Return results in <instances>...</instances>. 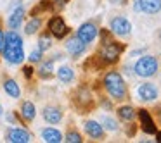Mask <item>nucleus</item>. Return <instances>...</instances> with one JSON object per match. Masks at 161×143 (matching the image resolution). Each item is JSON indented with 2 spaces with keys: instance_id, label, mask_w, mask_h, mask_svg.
Returning a JSON list of instances; mask_svg holds the SVG:
<instances>
[{
  "instance_id": "obj_17",
  "label": "nucleus",
  "mask_w": 161,
  "mask_h": 143,
  "mask_svg": "<svg viewBox=\"0 0 161 143\" xmlns=\"http://www.w3.org/2000/svg\"><path fill=\"white\" fill-rule=\"evenodd\" d=\"M42 135V140L47 143H61L63 141V135H61L59 129H54V128H43L40 131Z\"/></svg>"
},
{
  "instance_id": "obj_14",
  "label": "nucleus",
  "mask_w": 161,
  "mask_h": 143,
  "mask_svg": "<svg viewBox=\"0 0 161 143\" xmlns=\"http://www.w3.org/2000/svg\"><path fill=\"white\" fill-rule=\"evenodd\" d=\"M25 14H26V11H25V7H23V5L12 9L11 14H9V18H7V26H9L11 29L21 28L23 21H25Z\"/></svg>"
},
{
  "instance_id": "obj_24",
  "label": "nucleus",
  "mask_w": 161,
  "mask_h": 143,
  "mask_svg": "<svg viewBox=\"0 0 161 143\" xmlns=\"http://www.w3.org/2000/svg\"><path fill=\"white\" fill-rule=\"evenodd\" d=\"M50 47H52V38H50L49 35H42L38 38V49L42 50V52H45V50H49Z\"/></svg>"
},
{
  "instance_id": "obj_18",
  "label": "nucleus",
  "mask_w": 161,
  "mask_h": 143,
  "mask_svg": "<svg viewBox=\"0 0 161 143\" xmlns=\"http://www.w3.org/2000/svg\"><path fill=\"white\" fill-rule=\"evenodd\" d=\"M21 115H23V119H25L26 122H30V121H33L35 119V115H36V109H35V105H33V102H23L21 104Z\"/></svg>"
},
{
  "instance_id": "obj_33",
  "label": "nucleus",
  "mask_w": 161,
  "mask_h": 143,
  "mask_svg": "<svg viewBox=\"0 0 161 143\" xmlns=\"http://www.w3.org/2000/svg\"><path fill=\"white\" fill-rule=\"evenodd\" d=\"M109 2H111L113 5H125L128 0H109Z\"/></svg>"
},
{
  "instance_id": "obj_27",
  "label": "nucleus",
  "mask_w": 161,
  "mask_h": 143,
  "mask_svg": "<svg viewBox=\"0 0 161 143\" xmlns=\"http://www.w3.org/2000/svg\"><path fill=\"white\" fill-rule=\"evenodd\" d=\"M146 52H147L146 47H144V49H137V50H132V52L128 54V57H139V55H144Z\"/></svg>"
},
{
  "instance_id": "obj_36",
  "label": "nucleus",
  "mask_w": 161,
  "mask_h": 143,
  "mask_svg": "<svg viewBox=\"0 0 161 143\" xmlns=\"http://www.w3.org/2000/svg\"><path fill=\"white\" fill-rule=\"evenodd\" d=\"M4 115V109H2V104H0V117Z\"/></svg>"
},
{
  "instance_id": "obj_7",
  "label": "nucleus",
  "mask_w": 161,
  "mask_h": 143,
  "mask_svg": "<svg viewBox=\"0 0 161 143\" xmlns=\"http://www.w3.org/2000/svg\"><path fill=\"white\" fill-rule=\"evenodd\" d=\"M133 11L147 16H154L161 12V0H135Z\"/></svg>"
},
{
  "instance_id": "obj_1",
  "label": "nucleus",
  "mask_w": 161,
  "mask_h": 143,
  "mask_svg": "<svg viewBox=\"0 0 161 143\" xmlns=\"http://www.w3.org/2000/svg\"><path fill=\"white\" fill-rule=\"evenodd\" d=\"M4 54L5 60L12 66L21 64L25 60V50H23V38L18 35L16 29H11L9 33H5V43H4Z\"/></svg>"
},
{
  "instance_id": "obj_26",
  "label": "nucleus",
  "mask_w": 161,
  "mask_h": 143,
  "mask_svg": "<svg viewBox=\"0 0 161 143\" xmlns=\"http://www.w3.org/2000/svg\"><path fill=\"white\" fill-rule=\"evenodd\" d=\"M42 57H43V52L40 49H36V50H33L31 54H30V62L31 64H38V62H42Z\"/></svg>"
},
{
  "instance_id": "obj_4",
  "label": "nucleus",
  "mask_w": 161,
  "mask_h": 143,
  "mask_svg": "<svg viewBox=\"0 0 161 143\" xmlns=\"http://www.w3.org/2000/svg\"><path fill=\"white\" fill-rule=\"evenodd\" d=\"M123 52H125V43L111 40V42H108V43H102L99 57H101V60L106 64H116Z\"/></svg>"
},
{
  "instance_id": "obj_37",
  "label": "nucleus",
  "mask_w": 161,
  "mask_h": 143,
  "mask_svg": "<svg viewBox=\"0 0 161 143\" xmlns=\"http://www.w3.org/2000/svg\"><path fill=\"white\" fill-rule=\"evenodd\" d=\"M158 36H159V40H161V28H159V33H158Z\"/></svg>"
},
{
  "instance_id": "obj_29",
  "label": "nucleus",
  "mask_w": 161,
  "mask_h": 143,
  "mask_svg": "<svg viewBox=\"0 0 161 143\" xmlns=\"http://www.w3.org/2000/svg\"><path fill=\"white\" fill-rule=\"evenodd\" d=\"M23 74H25V78H31L33 67H31V66H25V67H23Z\"/></svg>"
},
{
  "instance_id": "obj_15",
  "label": "nucleus",
  "mask_w": 161,
  "mask_h": 143,
  "mask_svg": "<svg viewBox=\"0 0 161 143\" xmlns=\"http://www.w3.org/2000/svg\"><path fill=\"white\" fill-rule=\"evenodd\" d=\"M43 119H45V122H49V124H57V122L63 121V112H61V109L57 107H45L42 112Z\"/></svg>"
},
{
  "instance_id": "obj_21",
  "label": "nucleus",
  "mask_w": 161,
  "mask_h": 143,
  "mask_svg": "<svg viewBox=\"0 0 161 143\" xmlns=\"http://www.w3.org/2000/svg\"><path fill=\"white\" fill-rule=\"evenodd\" d=\"M38 76L42 78V79H49V78L54 76V59L45 60V62H40Z\"/></svg>"
},
{
  "instance_id": "obj_11",
  "label": "nucleus",
  "mask_w": 161,
  "mask_h": 143,
  "mask_svg": "<svg viewBox=\"0 0 161 143\" xmlns=\"http://www.w3.org/2000/svg\"><path fill=\"white\" fill-rule=\"evenodd\" d=\"M5 140L11 143H28L31 140V135L25 128H9L5 131Z\"/></svg>"
},
{
  "instance_id": "obj_13",
  "label": "nucleus",
  "mask_w": 161,
  "mask_h": 143,
  "mask_svg": "<svg viewBox=\"0 0 161 143\" xmlns=\"http://www.w3.org/2000/svg\"><path fill=\"white\" fill-rule=\"evenodd\" d=\"M83 129H85V133H87L90 138H94V140H102L104 138V133H106V129L102 128V124L99 121H95V119H88V121H85Z\"/></svg>"
},
{
  "instance_id": "obj_3",
  "label": "nucleus",
  "mask_w": 161,
  "mask_h": 143,
  "mask_svg": "<svg viewBox=\"0 0 161 143\" xmlns=\"http://www.w3.org/2000/svg\"><path fill=\"white\" fill-rule=\"evenodd\" d=\"M158 71H159V60L149 54L140 55V59H137V62L133 64V74L139 78H144V79L156 76Z\"/></svg>"
},
{
  "instance_id": "obj_9",
  "label": "nucleus",
  "mask_w": 161,
  "mask_h": 143,
  "mask_svg": "<svg viewBox=\"0 0 161 143\" xmlns=\"http://www.w3.org/2000/svg\"><path fill=\"white\" fill-rule=\"evenodd\" d=\"M137 115H139V121H140V128L146 135H156L158 128H156V122H154L153 115L147 109H140L137 110Z\"/></svg>"
},
{
  "instance_id": "obj_8",
  "label": "nucleus",
  "mask_w": 161,
  "mask_h": 143,
  "mask_svg": "<svg viewBox=\"0 0 161 143\" xmlns=\"http://www.w3.org/2000/svg\"><path fill=\"white\" fill-rule=\"evenodd\" d=\"M76 36L85 43V45H90V43L95 42V38L99 36V28L94 23H83V24L76 29Z\"/></svg>"
},
{
  "instance_id": "obj_30",
  "label": "nucleus",
  "mask_w": 161,
  "mask_h": 143,
  "mask_svg": "<svg viewBox=\"0 0 161 143\" xmlns=\"http://www.w3.org/2000/svg\"><path fill=\"white\" fill-rule=\"evenodd\" d=\"M4 43H5V33L0 29V54H2V50H4Z\"/></svg>"
},
{
  "instance_id": "obj_20",
  "label": "nucleus",
  "mask_w": 161,
  "mask_h": 143,
  "mask_svg": "<svg viewBox=\"0 0 161 143\" xmlns=\"http://www.w3.org/2000/svg\"><path fill=\"white\" fill-rule=\"evenodd\" d=\"M57 78H59L61 83L68 84L75 79V71L71 69L69 66H61L59 69H57Z\"/></svg>"
},
{
  "instance_id": "obj_19",
  "label": "nucleus",
  "mask_w": 161,
  "mask_h": 143,
  "mask_svg": "<svg viewBox=\"0 0 161 143\" xmlns=\"http://www.w3.org/2000/svg\"><path fill=\"white\" fill-rule=\"evenodd\" d=\"M4 90L11 98H19L21 97V88H19V84L16 83L14 79H5L4 81Z\"/></svg>"
},
{
  "instance_id": "obj_10",
  "label": "nucleus",
  "mask_w": 161,
  "mask_h": 143,
  "mask_svg": "<svg viewBox=\"0 0 161 143\" xmlns=\"http://www.w3.org/2000/svg\"><path fill=\"white\" fill-rule=\"evenodd\" d=\"M49 31H50V35H54V38L63 40L69 29H68L66 23H64V19L61 16H54V18L49 19Z\"/></svg>"
},
{
  "instance_id": "obj_6",
  "label": "nucleus",
  "mask_w": 161,
  "mask_h": 143,
  "mask_svg": "<svg viewBox=\"0 0 161 143\" xmlns=\"http://www.w3.org/2000/svg\"><path fill=\"white\" fill-rule=\"evenodd\" d=\"M109 31L119 38H126V36L132 35V23L125 16H114L109 21Z\"/></svg>"
},
{
  "instance_id": "obj_12",
  "label": "nucleus",
  "mask_w": 161,
  "mask_h": 143,
  "mask_svg": "<svg viewBox=\"0 0 161 143\" xmlns=\"http://www.w3.org/2000/svg\"><path fill=\"white\" fill-rule=\"evenodd\" d=\"M64 49H66V52L69 54L73 59H78V57H80L81 54L85 52V50H87V45H85V43L81 42V40L78 38L76 35H75V36H71V38L66 42Z\"/></svg>"
},
{
  "instance_id": "obj_23",
  "label": "nucleus",
  "mask_w": 161,
  "mask_h": 143,
  "mask_svg": "<svg viewBox=\"0 0 161 143\" xmlns=\"http://www.w3.org/2000/svg\"><path fill=\"white\" fill-rule=\"evenodd\" d=\"M40 28H42V21H40L38 18H31L28 23H26V26H25V33L28 36H31V35H35Z\"/></svg>"
},
{
  "instance_id": "obj_35",
  "label": "nucleus",
  "mask_w": 161,
  "mask_h": 143,
  "mask_svg": "<svg viewBox=\"0 0 161 143\" xmlns=\"http://www.w3.org/2000/svg\"><path fill=\"white\" fill-rule=\"evenodd\" d=\"M156 141H161V131L156 133Z\"/></svg>"
},
{
  "instance_id": "obj_2",
  "label": "nucleus",
  "mask_w": 161,
  "mask_h": 143,
  "mask_svg": "<svg viewBox=\"0 0 161 143\" xmlns=\"http://www.w3.org/2000/svg\"><path fill=\"white\" fill-rule=\"evenodd\" d=\"M102 84H104V90L108 91V95L116 102H123L126 97H128V88H126V83L123 79L121 73L118 71H108L102 79Z\"/></svg>"
},
{
  "instance_id": "obj_32",
  "label": "nucleus",
  "mask_w": 161,
  "mask_h": 143,
  "mask_svg": "<svg viewBox=\"0 0 161 143\" xmlns=\"http://www.w3.org/2000/svg\"><path fill=\"white\" fill-rule=\"evenodd\" d=\"M5 121H7V122H16V121H18V117H16V114H7V115H5Z\"/></svg>"
},
{
  "instance_id": "obj_25",
  "label": "nucleus",
  "mask_w": 161,
  "mask_h": 143,
  "mask_svg": "<svg viewBox=\"0 0 161 143\" xmlns=\"http://www.w3.org/2000/svg\"><path fill=\"white\" fill-rule=\"evenodd\" d=\"M66 141L68 143H81L83 138H81V135L78 131H68L66 133Z\"/></svg>"
},
{
  "instance_id": "obj_31",
  "label": "nucleus",
  "mask_w": 161,
  "mask_h": 143,
  "mask_svg": "<svg viewBox=\"0 0 161 143\" xmlns=\"http://www.w3.org/2000/svg\"><path fill=\"white\" fill-rule=\"evenodd\" d=\"M66 2H68V0H52V4H54V5H57L59 9H63L64 5H66Z\"/></svg>"
},
{
  "instance_id": "obj_16",
  "label": "nucleus",
  "mask_w": 161,
  "mask_h": 143,
  "mask_svg": "<svg viewBox=\"0 0 161 143\" xmlns=\"http://www.w3.org/2000/svg\"><path fill=\"white\" fill-rule=\"evenodd\" d=\"M116 114H118V119L123 122H133L137 117V110L132 105H121V107H118L116 109Z\"/></svg>"
},
{
  "instance_id": "obj_5",
  "label": "nucleus",
  "mask_w": 161,
  "mask_h": 143,
  "mask_svg": "<svg viewBox=\"0 0 161 143\" xmlns=\"http://www.w3.org/2000/svg\"><path fill=\"white\" fill-rule=\"evenodd\" d=\"M135 95L140 102H146V104H151V102H156L158 97H159V88L156 86L151 81H144L139 86L135 88Z\"/></svg>"
},
{
  "instance_id": "obj_28",
  "label": "nucleus",
  "mask_w": 161,
  "mask_h": 143,
  "mask_svg": "<svg viewBox=\"0 0 161 143\" xmlns=\"http://www.w3.org/2000/svg\"><path fill=\"white\" fill-rule=\"evenodd\" d=\"M123 73L126 74V76H135V74H133V66H130V64H125V66H123Z\"/></svg>"
},
{
  "instance_id": "obj_22",
  "label": "nucleus",
  "mask_w": 161,
  "mask_h": 143,
  "mask_svg": "<svg viewBox=\"0 0 161 143\" xmlns=\"http://www.w3.org/2000/svg\"><path fill=\"white\" fill-rule=\"evenodd\" d=\"M99 122H101L102 128H104L106 131H109V133H116V131H119V124H118V121H116L114 117H109V115H102V117L99 119Z\"/></svg>"
},
{
  "instance_id": "obj_34",
  "label": "nucleus",
  "mask_w": 161,
  "mask_h": 143,
  "mask_svg": "<svg viewBox=\"0 0 161 143\" xmlns=\"http://www.w3.org/2000/svg\"><path fill=\"white\" fill-rule=\"evenodd\" d=\"M19 5H23L21 0H12V4H11V11H12V9H16V7H19Z\"/></svg>"
}]
</instances>
